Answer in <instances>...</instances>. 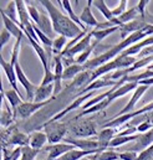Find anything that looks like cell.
I'll list each match as a JSON object with an SVG mask.
<instances>
[{
  "mask_svg": "<svg viewBox=\"0 0 153 160\" xmlns=\"http://www.w3.org/2000/svg\"><path fill=\"white\" fill-rule=\"evenodd\" d=\"M40 4L45 8L47 15L51 19L54 30L56 34L65 36L67 39H75L78 35H81L83 32V30L81 28H78L76 24L65 14H62L54 4V1L50 0H41ZM87 31V30H86Z\"/></svg>",
  "mask_w": 153,
  "mask_h": 160,
  "instance_id": "1",
  "label": "cell"
},
{
  "mask_svg": "<svg viewBox=\"0 0 153 160\" xmlns=\"http://www.w3.org/2000/svg\"><path fill=\"white\" fill-rule=\"evenodd\" d=\"M147 38H150V36H148L145 31L135 32V34L129 35L127 39L122 40L119 43H116L115 46L110 47L107 51L101 52V55L96 56L95 58L88 60L83 66H85V68H86V70L95 71L96 68H98V67H101V66H103V65L108 63V62H110V61H112V60H115L116 57H118V56H119L124 50H127V48H128V47H131L132 45H135V43H137V42H140V41L145 40V39H147Z\"/></svg>",
  "mask_w": 153,
  "mask_h": 160,
  "instance_id": "2",
  "label": "cell"
},
{
  "mask_svg": "<svg viewBox=\"0 0 153 160\" xmlns=\"http://www.w3.org/2000/svg\"><path fill=\"white\" fill-rule=\"evenodd\" d=\"M44 127V132L47 137V142L50 145H54V144H59L61 140L64 142V139L66 138L65 135L67 134L69 132V127L66 123H62V122H46L45 124H42Z\"/></svg>",
  "mask_w": 153,
  "mask_h": 160,
  "instance_id": "3",
  "label": "cell"
},
{
  "mask_svg": "<svg viewBox=\"0 0 153 160\" xmlns=\"http://www.w3.org/2000/svg\"><path fill=\"white\" fill-rule=\"evenodd\" d=\"M69 132L74 135V138H78V139H88L93 137L97 138L98 135L97 125L91 119H83L77 123H72L69 127Z\"/></svg>",
  "mask_w": 153,
  "mask_h": 160,
  "instance_id": "4",
  "label": "cell"
},
{
  "mask_svg": "<svg viewBox=\"0 0 153 160\" xmlns=\"http://www.w3.org/2000/svg\"><path fill=\"white\" fill-rule=\"evenodd\" d=\"M1 140L3 144L5 142L10 145H16V147H29L30 145V137L20 132L15 125H11L6 128V130L3 128L1 130Z\"/></svg>",
  "mask_w": 153,
  "mask_h": 160,
  "instance_id": "5",
  "label": "cell"
},
{
  "mask_svg": "<svg viewBox=\"0 0 153 160\" xmlns=\"http://www.w3.org/2000/svg\"><path fill=\"white\" fill-rule=\"evenodd\" d=\"M151 111H153V102L148 103L147 106H145V107H142V108H140V109H137V111L131 112V113H127V114H123V116H117L113 119L106 122V123L103 124V128H113V129H115V128H118V127L123 125L124 123H129L131 120L135 119L136 117H140V116H142V114H146V113H148V112H151Z\"/></svg>",
  "mask_w": 153,
  "mask_h": 160,
  "instance_id": "6",
  "label": "cell"
},
{
  "mask_svg": "<svg viewBox=\"0 0 153 160\" xmlns=\"http://www.w3.org/2000/svg\"><path fill=\"white\" fill-rule=\"evenodd\" d=\"M64 143L74 145L76 149L85 150V152H103L107 149L101 148V144L97 139H78L74 137H66L64 139Z\"/></svg>",
  "mask_w": 153,
  "mask_h": 160,
  "instance_id": "7",
  "label": "cell"
},
{
  "mask_svg": "<svg viewBox=\"0 0 153 160\" xmlns=\"http://www.w3.org/2000/svg\"><path fill=\"white\" fill-rule=\"evenodd\" d=\"M50 101H47V102H42V103H36V102H24L23 104H20L19 107H18V109H16V112L14 113V117H15V119L16 118H20V119H26V118H29V117H31L36 111L39 109H41L42 107H45L47 103H49Z\"/></svg>",
  "mask_w": 153,
  "mask_h": 160,
  "instance_id": "8",
  "label": "cell"
},
{
  "mask_svg": "<svg viewBox=\"0 0 153 160\" xmlns=\"http://www.w3.org/2000/svg\"><path fill=\"white\" fill-rule=\"evenodd\" d=\"M148 25H150V24H148V22L146 21V19L142 18V16L137 18L136 20H133V21H131V22H128V24H124L122 28H119V32H121L122 40L127 39L129 35H132V34H135V32L143 31Z\"/></svg>",
  "mask_w": 153,
  "mask_h": 160,
  "instance_id": "9",
  "label": "cell"
},
{
  "mask_svg": "<svg viewBox=\"0 0 153 160\" xmlns=\"http://www.w3.org/2000/svg\"><path fill=\"white\" fill-rule=\"evenodd\" d=\"M91 39H92V32L90 31L82 40L78 41L75 46H72V47H71L70 50H67L66 52H62L60 56H61V57H65V58H67V60H72V61H74V56L81 55L83 51H86V50L91 46Z\"/></svg>",
  "mask_w": 153,
  "mask_h": 160,
  "instance_id": "10",
  "label": "cell"
},
{
  "mask_svg": "<svg viewBox=\"0 0 153 160\" xmlns=\"http://www.w3.org/2000/svg\"><path fill=\"white\" fill-rule=\"evenodd\" d=\"M93 96V92H90V93H87V94H83V96H78L76 97L66 108H64L60 113H57V114H55L52 118H51V122H57V120H60L61 118H64L67 113H70V112H72V111H75L77 108H82V106L85 104V102H87V99L90 98V97H92Z\"/></svg>",
  "mask_w": 153,
  "mask_h": 160,
  "instance_id": "11",
  "label": "cell"
},
{
  "mask_svg": "<svg viewBox=\"0 0 153 160\" xmlns=\"http://www.w3.org/2000/svg\"><path fill=\"white\" fill-rule=\"evenodd\" d=\"M46 152H49L47 154V159L46 160H57L60 157H62L64 154L76 149L74 145L71 144H66V143H59V144H54V145H47L44 148Z\"/></svg>",
  "mask_w": 153,
  "mask_h": 160,
  "instance_id": "12",
  "label": "cell"
},
{
  "mask_svg": "<svg viewBox=\"0 0 153 160\" xmlns=\"http://www.w3.org/2000/svg\"><path fill=\"white\" fill-rule=\"evenodd\" d=\"M55 70H54V75H55V82H54V98L61 92L62 89V76H64V62H62V57L61 56H55Z\"/></svg>",
  "mask_w": 153,
  "mask_h": 160,
  "instance_id": "13",
  "label": "cell"
},
{
  "mask_svg": "<svg viewBox=\"0 0 153 160\" xmlns=\"http://www.w3.org/2000/svg\"><path fill=\"white\" fill-rule=\"evenodd\" d=\"M148 88H150V87H147V86H138L137 89L133 91V94H132L129 102L119 111V113H118L117 116H123V114H127V113L133 112V111H135V107H136V104H137V102H138V101L141 99V97L147 92ZM117 116H116V117H117Z\"/></svg>",
  "mask_w": 153,
  "mask_h": 160,
  "instance_id": "14",
  "label": "cell"
},
{
  "mask_svg": "<svg viewBox=\"0 0 153 160\" xmlns=\"http://www.w3.org/2000/svg\"><path fill=\"white\" fill-rule=\"evenodd\" d=\"M119 83V81H112V80H108L106 76H103V77H101V78H98V80L93 81L91 84H88L85 89H82L81 92H78L77 93L76 97L78 96H83V94H87V93H90V92H95V91H97V89H100V88H103V87H115Z\"/></svg>",
  "mask_w": 153,
  "mask_h": 160,
  "instance_id": "15",
  "label": "cell"
},
{
  "mask_svg": "<svg viewBox=\"0 0 153 160\" xmlns=\"http://www.w3.org/2000/svg\"><path fill=\"white\" fill-rule=\"evenodd\" d=\"M137 87H138V83H135V82H127V83L122 84L121 87H118L116 91H113V92L110 94V97H108V98H106V99H105L106 104H107V106H110L115 99L121 98V97H123V96H126L127 93H129V92H132V91H136V89H137Z\"/></svg>",
  "mask_w": 153,
  "mask_h": 160,
  "instance_id": "16",
  "label": "cell"
},
{
  "mask_svg": "<svg viewBox=\"0 0 153 160\" xmlns=\"http://www.w3.org/2000/svg\"><path fill=\"white\" fill-rule=\"evenodd\" d=\"M0 65H1V68L3 71L5 72V76L9 81V83L11 84V88H14L15 91L19 92V88H18V77H16V72H15V67L10 63V61L8 62L3 56L0 57ZM20 93V92H19Z\"/></svg>",
  "mask_w": 153,
  "mask_h": 160,
  "instance_id": "17",
  "label": "cell"
},
{
  "mask_svg": "<svg viewBox=\"0 0 153 160\" xmlns=\"http://www.w3.org/2000/svg\"><path fill=\"white\" fill-rule=\"evenodd\" d=\"M152 144H153V128L150 132L141 134L140 139L136 142V144H133V145L129 148V150H131V152H137V153L140 152V153H141V152L146 150L147 148H150Z\"/></svg>",
  "mask_w": 153,
  "mask_h": 160,
  "instance_id": "18",
  "label": "cell"
},
{
  "mask_svg": "<svg viewBox=\"0 0 153 160\" xmlns=\"http://www.w3.org/2000/svg\"><path fill=\"white\" fill-rule=\"evenodd\" d=\"M93 4V1L92 0H88L87 1V5L85 6V9L82 10V12L80 14V20H81V22L87 28V26H92V28H97L98 26V21L96 20V18L93 16V14H92V11H91V5Z\"/></svg>",
  "mask_w": 153,
  "mask_h": 160,
  "instance_id": "19",
  "label": "cell"
},
{
  "mask_svg": "<svg viewBox=\"0 0 153 160\" xmlns=\"http://www.w3.org/2000/svg\"><path fill=\"white\" fill-rule=\"evenodd\" d=\"M92 73H93V71H91V70H86V71L81 72L76 78L72 81L70 88L71 89H78L81 92L82 89H85L90 84L91 78H92Z\"/></svg>",
  "mask_w": 153,
  "mask_h": 160,
  "instance_id": "20",
  "label": "cell"
},
{
  "mask_svg": "<svg viewBox=\"0 0 153 160\" xmlns=\"http://www.w3.org/2000/svg\"><path fill=\"white\" fill-rule=\"evenodd\" d=\"M54 84H49V86H39L36 92H35V98L34 102L36 103H42V102H47L51 101L54 98Z\"/></svg>",
  "mask_w": 153,
  "mask_h": 160,
  "instance_id": "21",
  "label": "cell"
},
{
  "mask_svg": "<svg viewBox=\"0 0 153 160\" xmlns=\"http://www.w3.org/2000/svg\"><path fill=\"white\" fill-rule=\"evenodd\" d=\"M1 91L4 92L3 88H1ZM4 96H5L6 101H8L9 104H10V107H11V109H13V113H15L16 109H18V107L24 103V101H23L24 97L21 96V93H19L18 91H15L14 88H10V89L5 91V92H4Z\"/></svg>",
  "mask_w": 153,
  "mask_h": 160,
  "instance_id": "22",
  "label": "cell"
},
{
  "mask_svg": "<svg viewBox=\"0 0 153 160\" xmlns=\"http://www.w3.org/2000/svg\"><path fill=\"white\" fill-rule=\"evenodd\" d=\"M1 21H3V25H4V28L16 39V40H19V39H24V32H23V30L19 28V25H16L14 21H11L4 12H1Z\"/></svg>",
  "mask_w": 153,
  "mask_h": 160,
  "instance_id": "23",
  "label": "cell"
},
{
  "mask_svg": "<svg viewBox=\"0 0 153 160\" xmlns=\"http://www.w3.org/2000/svg\"><path fill=\"white\" fill-rule=\"evenodd\" d=\"M29 137H30V145H29V147H31L33 149L39 150V152L45 147L46 143H49L45 132L35 130V132H33Z\"/></svg>",
  "mask_w": 153,
  "mask_h": 160,
  "instance_id": "24",
  "label": "cell"
},
{
  "mask_svg": "<svg viewBox=\"0 0 153 160\" xmlns=\"http://www.w3.org/2000/svg\"><path fill=\"white\" fill-rule=\"evenodd\" d=\"M39 29L46 35V36H49L50 39H52L54 38V35L56 34L55 32V30H54V26H52V22H51V19H50V16L49 15H46L45 12H41V16H40V22H39L38 25Z\"/></svg>",
  "mask_w": 153,
  "mask_h": 160,
  "instance_id": "25",
  "label": "cell"
},
{
  "mask_svg": "<svg viewBox=\"0 0 153 160\" xmlns=\"http://www.w3.org/2000/svg\"><path fill=\"white\" fill-rule=\"evenodd\" d=\"M116 137V130L113 128H103L101 132H98V135H97V140L98 143L101 144V148L103 149H107L110 147V143L111 140Z\"/></svg>",
  "mask_w": 153,
  "mask_h": 160,
  "instance_id": "26",
  "label": "cell"
},
{
  "mask_svg": "<svg viewBox=\"0 0 153 160\" xmlns=\"http://www.w3.org/2000/svg\"><path fill=\"white\" fill-rule=\"evenodd\" d=\"M86 71L85 66L83 65H78V63H74V65H70V66H66L65 71H64V76H62V80H66V81H74L76 78L77 76Z\"/></svg>",
  "mask_w": 153,
  "mask_h": 160,
  "instance_id": "27",
  "label": "cell"
},
{
  "mask_svg": "<svg viewBox=\"0 0 153 160\" xmlns=\"http://www.w3.org/2000/svg\"><path fill=\"white\" fill-rule=\"evenodd\" d=\"M60 4H61V6L65 9V11L67 12V16L76 24L78 28H81L83 31H86L87 30V28L81 22V20H80V16H77L76 14L74 12V9H72V6H71V1L70 0H62V1H60Z\"/></svg>",
  "mask_w": 153,
  "mask_h": 160,
  "instance_id": "28",
  "label": "cell"
},
{
  "mask_svg": "<svg viewBox=\"0 0 153 160\" xmlns=\"http://www.w3.org/2000/svg\"><path fill=\"white\" fill-rule=\"evenodd\" d=\"M96 153H101V152H85V150H80V149H74V150L64 154L62 157H60L57 160H81L87 155H93Z\"/></svg>",
  "mask_w": 153,
  "mask_h": 160,
  "instance_id": "29",
  "label": "cell"
},
{
  "mask_svg": "<svg viewBox=\"0 0 153 160\" xmlns=\"http://www.w3.org/2000/svg\"><path fill=\"white\" fill-rule=\"evenodd\" d=\"M141 134H133V135H127V137H121V135H116L115 138L111 140L110 143V148H118L126 143H131V142H137L140 139Z\"/></svg>",
  "mask_w": 153,
  "mask_h": 160,
  "instance_id": "30",
  "label": "cell"
},
{
  "mask_svg": "<svg viewBox=\"0 0 153 160\" xmlns=\"http://www.w3.org/2000/svg\"><path fill=\"white\" fill-rule=\"evenodd\" d=\"M93 5H95L96 9L103 15V18L106 19V21H112V20L115 19V15H113L112 10L107 6L106 1H103V0H96V1H93Z\"/></svg>",
  "mask_w": 153,
  "mask_h": 160,
  "instance_id": "31",
  "label": "cell"
},
{
  "mask_svg": "<svg viewBox=\"0 0 153 160\" xmlns=\"http://www.w3.org/2000/svg\"><path fill=\"white\" fill-rule=\"evenodd\" d=\"M137 18H140V11H138V8H137V5H136V6H133V8L128 9V10H126V11L118 18V20L124 25V24H128V22L136 20Z\"/></svg>",
  "mask_w": 153,
  "mask_h": 160,
  "instance_id": "32",
  "label": "cell"
},
{
  "mask_svg": "<svg viewBox=\"0 0 153 160\" xmlns=\"http://www.w3.org/2000/svg\"><path fill=\"white\" fill-rule=\"evenodd\" d=\"M117 30H119V28L115 26V28H110V29H93L91 32H92V38L98 43V42H101V41L103 40L105 38H107L108 35L113 34Z\"/></svg>",
  "mask_w": 153,
  "mask_h": 160,
  "instance_id": "33",
  "label": "cell"
},
{
  "mask_svg": "<svg viewBox=\"0 0 153 160\" xmlns=\"http://www.w3.org/2000/svg\"><path fill=\"white\" fill-rule=\"evenodd\" d=\"M67 42V38L65 36H61V35H57L55 39H54V43H52V53H55V56H60L65 47H66V43Z\"/></svg>",
  "mask_w": 153,
  "mask_h": 160,
  "instance_id": "34",
  "label": "cell"
},
{
  "mask_svg": "<svg viewBox=\"0 0 153 160\" xmlns=\"http://www.w3.org/2000/svg\"><path fill=\"white\" fill-rule=\"evenodd\" d=\"M91 160H117L119 159V154L116 153L115 150H111V149H107V150H103L101 153H96L93 155H91Z\"/></svg>",
  "mask_w": 153,
  "mask_h": 160,
  "instance_id": "35",
  "label": "cell"
},
{
  "mask_svg": "<svg viewBox=\"0 0 153 160\" xmlns=\"http://www.w3.org/2000/svg\"><path fill=\"white\" fill-rule=\"evenodd\" d=\"M1 12H4L11 21H14L16 25H19V15H18V9H16L15 1H10L6 9H1Z\"/></svg>",
  "mask_w": 153,
  "mask_h": 160,
  "instance_id": "36",
  "label": "cell"
},
{
  "mask_svg": "<svg viewBox=\"0 0 153 160\" xmlns=\"http://www.w3.org/2000/svg\"><path fill=\"white\" fill-rule=\"evenodd\" d=\"M1 150H3V160H20L21 159V152H23V148L21 147H16L14 150H11L10 153L6 150L5 145L1 147Z\"/></svg>",
  "mask_w": 153,
  "mask_h": 160,
  "instance_id": "37",
  "label": "cell"
},
{
  "mask_svg": "<svg viewBox=\"0 0 153 160\" xmlns=\"http://www.w3.org/2000/svg\"><path fill=\"white\" fill-rule=\"evenodd\" d=\"M96 45H98L97 42H95V43H91V46L86 50V51H83L81 55H78L76 58H75V62L78 63V65H85L87 61H88V57H90V55L92 53V51L95 50V46Z\"/></svg>",
  "mask_w": 153,
  "mask_h": 160,
  "instance_id": "38",
  "label": "cell"
},
{
  "mask_svg": "<svg viewBox=\"0 0 153 160\" xmlns=\"http://www.w3.org/2000/svg\"><path fill=\"white\" fill-rule=\"evenodd\" d=\"M39 150L33 149L31 147H23V152H21V159L20 160H35L38 157Z\"/></svg>",
  "mask_w": 153,
  "mask_h": 160,
  "instance_id": "39",
  "label": "cell"
},
{
  "mask_svg": "<svg viewBox=\"0 0 153 160\" xmlns=\"http://www.w3.org/2000/svg\"><path fill=\"white\" fill-rule=\"evenodd\" d=\"M28 10H29V15H30V18H31V21H33L35 25H38L39 22H40L41 12L38 10V8H35V6L31 5V4H28Z\"/></svg>",
  "mask_w": 153,
  "mask_h": 160,
  "instance_id": "40",
  "label": "cell"
},
{
  "mask_svg": "<svg viewBox=\"0 0 153 160\" xmlns=\"http://www.w3.org/2000/svg\"><path fill=\"white\" fill-rule=\"evenodd\" d=\"M55 82V75L54 72H51V70H45L44 71V78L41 81L40 86H49V84H54Z\"/></svg>",
  "mask_w": 153,
  "mask_h": 160,
  "instance_id": "41",
  "label": "cell"
},
{
  "mask_svg": "<svg viewBox=\"0 0 153 160\" xmlns=\"http://www.w3.org/2000/svg\"><path fill=\"white\" fill-rule=\"evenodd\" d=\"M137 160H153V144L150 148H147L146 150L141 152L138 154Z\"/></svg>",
  "mask_w": 153,
  "mask_h": 160,
  "instance_id": "42",
  "label": "cell"
},
{
  "mask_svg": "<svg viewBox=\"0 0 153 160\" xmlns=\"http://www.w3.org/2000/svg\"><path fill=\"white\" fill-rule=\"evenodd\" d=\"M126 6H127V0H121V1H119V5H118L116 9L112 10L115 18H119V16L126 11Z\"/></svg>",
  "mask_w": 153,
  "mask_h": 160,
  "instance_id": "43",
  "label": "cell"
},
{
  "mask_svg": "<svg viewBox=\"0 0 153 160\" xmlns=\"http://www.w3.org/2000/svg\"><path fill=\"white\" fill-rule=\"evenodd\" d=\"M11 36H13V35H11L5 28L1 30V34H0V47H1V48L8 43V41L10 40Z\"/></svg>",
  "mask_w": 153,
  "mask_h": 160,
  "instance_id": "44",
  "label": "cell"
},
{
  "mask_svg": "<svg viewBox=\"0 0 153 160\" xmlns=\"http://www.w3.org/2000/svg\"><path fill=\"white\" fill-rule=\"evenodd\" d=\"M137 158H138L137 153L136 152H131V150L119 154V159L121 160H137Z\"/></svg>",
  "mask_w": 153,
  "mask_h": 160,
  "instance_id": "45",
  "label": "cell"
},
{
  "mask_svg": "<svg viewBox=\"0 0 153 160\" xmlns=\"http://www.w3.org/2000/svg\"><path fill=\"white\" fill-rule=\"evenodd\" d=\"M136 128H137V132H138L140 134H143V133L150 132L153 127L151 123H148V122H143V123H141L140 125H137Z\"/></svg>",
  "mask_w": 153,
  "mask_h": 160,
  "instance_id": "46",
  "label": "cell"
},
{
  "mask_svg": "<svg viewBox=\"0 0 153 160\" xmlns=\"http://www.w3.org/2000/svg\"><path fill=\"white\" fill-rule=\"evenodd\" d=\"M150 4V0H141L138 1L137 4V8H138V11H140V16H145L146 15V6Z\"/></svg>",
  "mask_w": 153,
  "mask_h": 160,
  "instance_id": "47",
  "label": "cell"
},
{
  "mask_svg": "<svg viewBox=\"0 0 153 160\" xmlns=\"http://www.w3.org/2000/svg\"><path fill=\"white\" fill-rule=\"evenodd\" d=\"M152 84H153V77L138 82V86H147V87H150V86H152Z\"/></svg>",
  "mask_w": 153,
  "mask_h": 160,
  "instance_id": "48",
  "label": "cell"
},
{
  "mask_svg": "<svg viewBox=\"0 0 153 160\" xmlns=\"http://www.w3.org/2000/svg\"><path fill=\"white\" fill-rule=\"evenodd\" d=\"M81 160H91L90 158H83V159H81Z\"/></svg>",
  "mask_w": 153,
  "mask_h": 160,
  "instance_id": "49",
  "label": "cell"
}]
</instances>
